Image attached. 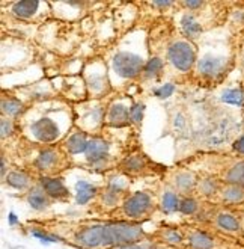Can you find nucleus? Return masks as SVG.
<instances>
[{
    "instance_id": "9d476101",
    "label": "nucleus",
    "mask_w": 244,
    "mask_h": 249,
    "mask_svg": "<svg viewBox=\"0 0 244 249\" xmlns=\"http://www.w3.org/2000/svg\"><path fill=\"white\" fill-rule=\"evenodd\" d=\"M107 98L86 100L73 105L74 107V127L84 131L89 136H99L104 131V118L109 106Z\"/></svg>"
},
{
    "instance_id": "39448f33",
    "label": "nucleus",
    "mask_w": 244,
    "mask_h": 249,
    "mask_svg": "<svg viewBox=\"0 0 244 249\" xmlns=\"http://www.w3.org/2000/svg\"><path fill=\"white\" fill-rule=\"evenodd\" d=\"M179 165L187 166L197 174L212 175L222 183L238 184L244 187V157L231 154H220V153H210V154H197L192 159H187Z\"/></svg>"
},
{
    "instance_id": "f3484780",
    "label": "nucleus",
    "mask_w": 244,
    "mask_h": 249,
    "mask_svg": "<svg viewBox=\"0 0 244 249\" xmlns=\"http://www.w3.org/2000/svg\"><path fill=\"white\" fill-rule=\"evenodd\" d=\"M199 174L187 166H174L167 168L163 174V181L167 183L178 195L182 198L185 196H195V190L197 184Z\"/></svg>"
},
{
    "instance_id": "e433bc0d",
    "label": "nucleus",
    "mask_w": 244,
    "mask_h": 249,
    "mask_svg": "<svg viewBox=\"0 0 244 249\" xmlns=\"http://www.w3.org/2000/svg\"><path fill=\"white\" fill-rule=\"evenodd\" d=\"M237 210H240V212H243V213H244V206H241V207H240V209H237Z\"/></svg>"
},
{
    "instance_id": "c9c22d12",
    "label": "nucleus",
    "mask_w": 244,
    "mask_h": 249,
    "mask_svg": "<svg viewBox=\"0 0 244 249\" xmlns=\"http://www.w3.org/2000/svg\"><path fill=\"white\" fill-rule=\"evenodd\" d=\"M241 224H243V243H244V213L241 212Z\"/></svg>"
},
{
    "instance_id": "f704fd0d",
    "label": "nucleus",
    "mask_w": 244,
    "mask_h": 249,
    "mask_svg": "<svg viewBox=\"0 0 244 249\" xmlns=\"http://www.w3.org/2000/svg\"><path fill=\"white\" fill-rule=\"evenodd\" d=\"M229 248H231V249H244V243H240V242H229Z\"/></svg>"
},
{
    "instance_id": "cd10ccee",
    "label": "nucleus",
    "mask_w": 244,
    "mask_h": 249,
    "mask_svg": "<svg viewBox=\"0 0 244 249\" xmlns=\"http://www.w3.org/2000/svg\"><path fill=\"white\" fill-rule=\"evenodd\" d=\"M26 107L27 106L17 95H14L12 92H8V95H6L3 92V95H2V116H6V118H11L14 121H18L20 116L24 113Z\"/></svg>"
},
{
    "instance_id": "412c9836",
    "label": "nucleus",
    "mask_w": 244,
    "mask_h": 249,
    "mask_svg": "<svg viewBox=\"0 0 244 249\" xmlns=\"http://www.w3.org/2000/svg\"><path fill=\"white\" fill-rule=\"evenodd\" d=\"M212 204L220 207L240 209L241 206H244V187L238 184L222 183Z\"/></svg>"
},
{
    "instance_id": "7ed1b4c3",
    "label": "nucleus",
    "mask_w": 244,
    "mask_h": 249,
    "mask_svg": "<svg viewBox=\"0 0 244 249\" xmlns=\"http://www.w3.org/2000/svg\"><path fill=\"white\" fill-rule=\"evenodd\" d=\"M197 59L192 80L202 86H217L237 68V36L205 34L199 38Z\"/></svg>"
},
{
    "instance_id": "7c9ffc66",
    "label": "nucleus",
    "mask_w": 244,
    "mask_h": 249,
    "mask_svg": "<svg viewBox=\"0 0 244 249\" xmlns=\"http://www.w3.org/2000/svg\"><path fill=\"white\" fill-rule=\"evenodd\" d=\"M237 68L244 83V34L237 35Z\"/></svg>"
},
{
    "instance_id": "4be33fe9",
    "label": "nucleus",
    "mask_w": 244,
    "mask_h": 249,
    "mask_svg": "<svg viewBox=\"0 0 244 249\" xmlns=\"http://www.w3.org/2000/svg\"><path fill=\"white\" fill-rule=\"evenodd\" d=\"M152 237L160 243L166 245L167 248L185 249V236L182 225H162L152 232Z\"/></svg>"
},
{
    "instance_id": "4468645a",
    "label": "nucleus",
    "mask_w": 244,
    "mask_h": 249,
    "mask_svg": "<svg viewBox=\"0 0 244 249\" xmlns=\"http://www.w3.org/2000/svg\"><path fill=\"white\" fill-rule=\"evenodd\" d=\"M167 168L159 166L155 162L142 151H133L130 154L124 156V159L119 162L116 171L124 174L125 177H148V175H159L164 174Z\"/></svg>"
},
{
    "instance_id": "2f4dec72",
    "label": "nucleus",
    "mask_w": 244,
    "mask_h": 249,
    "mask_svg": "<svg viewBox=\"0 0 244 249\" xmlns=\"http://www.w3.org/2000/svg\"><path fill=\"white\" fill-rule=\"evenodd\" d=\"M232 153L237 154V156L244 157V133L240 135V136L234 141V143H232Z\"/></svg>"
},
{
    "instance_id": "423d86ee",
    "label": "nucleus",
    "mask_w": 244,
    "mask_h": 249,
    "mask_svg": "<svg viewBox=\"0 0 244 249\" xmlns=\"http://www.w3.org/2000/svg\"><path fill=\"white\" fill-rule=\"evenodd\" d=\"M27 142V141H26ZM29 143V151L24 153V169H29L38 178H54L74 166L71 159L61 145H35Z\"/></svg>"
},
{
    "instance_id": "aec40b11",
    "label": "nucleus",
    "mask_w": 244,
    "mask_h": 249,
    "mask_svg": "<svg viewBox=\"0 0 244 249\" xmlns=\"http://www.w3.org/2000/svg\"><path fill=\"white\" fill-rule=\"evenodd\" d=\"M155 198H157V206H159V212L164 214H174L179 213V204H181V195H178L174 189H172L167 183L163 180L159 183L155 189Z\"/></svg>"
},
{
    "instance_id": "473e14b6",
    "label": "nucleus",
    "mask_w": 244,
    "mask_h": 249,
    "mask_svg": "<svg viewBox=\"0 0 244 249\" xmlns=\"http://www.w3.org/2000/svg\"><path fill=\"white\" fill-rule=\"evenodd\" d=\"M142 112H143V106H137L134 105V109H133V113H131V125L136 124L139 127V124L142 123Z\"/></svg>"
},
{
    "instance_id": "9b49d317",
    "label": "nucleus",
    "mask_w": 244,
    "mask_h": 249,
    "mask_svg": "<svg viewBox=\"0 0 244 249\" xmlns=\"http://www.w3.org/2000/svg\"><path fill=\"white\" fill-rule=\"evenodd\" d=\"M207 224L220 237L229 242L243 243V224H241L240 210L214 206L208 216Z\"/></svg>"
},
{
    "instance_id": "c756f323",
    "label": "nucleus",
    "mask_w": 244,
    "mask_h": 249,
    "mask_svg": "<svg viewBox=\"0 0 244 249\" xmlns=\"http://www.w3.org/2000/svg\"><path fill=\"white\" fill-rule=\"evenodd\" d=\"M0 130H2V145L6 142V139L9 141L14 135L17 133V121H14L11 118H6V116H2L0 118Z\"/></svg>"
},
{
    "instance_id": "5701e85b",
    "label": "nucleus",
    "mask_w": 244,
    "mask_h": 249,
    "mask_svg": "<svg viewBox=\"0 0 244 249\" xmlns=\"http://www.w3.org/2000/svg\"><path fill=\"white\" fill-rule=\"evenodd\" d=\"M88 141H89V135H86L84 131L74 127L59 145L74 162L76 159H79L84 153L86 146H88Z\"/></svg>"
},
{
    "instance_id": "ddd939ff",
    "label": "nucleus",
    "mask_w": 244,
    "mask_h": 249,
    "mask_svg": "<svg viewBox=\"0 0 244 249\" xmlns=\"http://www.w3.org/2000/svg\"><path fill=\"white\" fill-rule=\"evenodd\" d=\"M2 6H8V14L17 21L23 23H42L51 14L50 2L42 0H9L2 2Z\"/></svg>"
},
{
    "instance_id": "6ab92c4d",
    "label": "nucleus",
    "mask_w": 244,
    "mask_h": 249,
    "mask_svg": "<svg viewBox=\"0 0 244 249\" xmlns=\"http://www.w3.org/2000/svg\"><path fill=\"white\" fill-rule=\"evenodd\" d=\"M38 181H39V178L29 169L12 166V169L8 172L6 178L2 183L6 184L9 189H14V190H17V192L26 195Z\"/></svg>"
},
{
    "instance_id": "dca6fc26",
    "label": "nucleus",
    "mask_w": 244,
    "mask_h": 249,
    "mask_svg": "<svg viewBox=\"0 0 244 249\" xmlns=\"http://www.w3.org/2000/svg\"><path fill=\"white\" fill-rule=\"evenodd\" d=\"M134 109L133 98L124 94L118 95L109 101L104 118V128H127L131 125V113Z\"/></svg>"
},
{
    "instance_id": "b1692460",
    "label": "nucleus",
    "mask_w": 244,
    "mask_h": 249,
    "mask_svg": "<svg viewBox=\"0 0 244 249\" xmlns=\"http://www.w3.org/2000/svg\"><path fill=\"white\" fill-rule=\"evenodd\" d=\"M62 88L61 91L64 94L65 100L69 101H77V103H81V101L89 100L88 97V89H86V85L81 76H69L62 79Z\"/></svg>"
},
{
    "instance_id": "a211bd4d",
    "label": "nucleus",
    "mask_w": 244,
    "mask_h": 249,
    "mask_svg": "<svg viewBox=\"0 0 244 249\" xmlns=\"http://www.w3.org/2000/svg\"><path fill=\"white\" fill-rule=\"evenodd\" d=\"M128 195H130L128 186H122L116 181H109L104 187L98 189V194L94 198V204L101 212L110 214L122 206V202Z\"/></svg>"
},
{
    "instance_id": "6e6552de",
    "label": "nucleus",
    "mask_w": 244,
    "mask_h": 249,
    "mask_svg": "<svg viewBox=\"0 0 244 249\" xmlns=\"http://www.w3.org/2000/svg\"><path fill=\"white\" fill-rule=\"evenodd\" d=\"M119 146L103 135L89 136L88 146L84 153L74 160V166H80L91 171H110L116 169L124 159Z\"/></svg>"
},
{
    "instance_id": "bb28decb",
    "label": "nucleus",
    "mask_w": 244,
    "mask_h": 249,
    "mask_svg": "<svg viewBox=\"0 0 244 249\" xmlns=\"http://www.w3.org/2000/svg\"><path fill=\"white\" fill-rule=\"evenodd\" d=\"M39 183L44 187L47 195L57 202H66L71 198V194L68 187L64 183L62 177H54V178H39Z\"/></svg>"
},
{
    "instance_id": "0eeeda50",
    "label": "nucleus",
    "mask_w": 244,
    "mask_h": 249,
    "mask_svg": "<svg viewBox=\"0 0 244 249\" xmlns=\"http://www.w3.org/2000/svg\"><path fill=\"white\" fill-rule=\"evenodd\" d=\"M162 59L164 61V76L167 79L192 77L197 59V44L177 31L166 41Z\"/></svg>"
},
{
    "instance_id": "20e7f679",
    "label": "nucleus",
    "mask_w": 244,
    "mask_h": 249,
    "mask_svg": "<svg viewBox=\"0 0 244 249\" xmlns=\"http://www.w3.org/2000/svg\"><path fill=\"white\" fill-rule=\"evenodd\" d=\"M149 57L146 31L137 29L119 39L106 57L113 89H122L127 85L139 82Z\"/></svg>"
},
{
    "instance_id": "f8f14e48",
    "label": "nucleus",
    "mask_w": 244,
    "mask_h": 249,
    "mask_svg": "<svg viewBox=\"0 0 244 249\" xmlns=\"http://www.w3.org/2000/svg\"><path fill=\"white\" fill-rule=\"evenodd\" d=\"M81 77L88 89L89 100L107 98L113 91L106 59H101V57H95L86 62L81 70Z\"/></svg>"
},
{
    "instance_id": "2eb2a0df",
    "label": "nucleus",
    "mask_w": 244,
    "mask_h": 249,
    "mask_svg": "<svg viewBox=\"0 0 244 249\" xmlns=\"http://www.w3.org/2000/svg\"><path fill=\"white\" fill-rule=\"evenodd\" d=\"M185 236V249H231L229 240L220 237L211 228L197 225H182Z\"/></svg>"
},
{
    "instance_id": "1a4fd4ad",
    "label": "nucleus",
    "mask_w": 244,
    "mask_h": 249,
    "mask_svg": "<svg viewBox=\"0 0 244 249\" xmlns=\"http://www.w3.org/2000/svg\"><path fill=\"white\" fill-rule=\"evenodd\" d=\"M157 212H159V206H157L155 194L149 190H136L125 198L119 209L109 216L112 221L143 224L152 219Z\"/></svg>"
},
{
    "instance_id": "a878e982",
    "label": "nucleus",
    "mask_w": 244,
    "mask_h": 249,
    "mask_svg": "<svg viewBox=\"0 0 244 249\" xmlns=\"http://www.w3.org/2000/svg\"><path fill=\"white\" fill-rule=\"evenodd\" d=\"M24 199H26V202L29 204V206H31V209L35 210V212H46L53 206V202H54L47 195V192L44 190V187H42V184L39 181L24 195Z\"/></svg>"
},
{
    "instance_id": "c85d7f7f",
    "label": "nucleus",
    "mask_w": 244,
    "mask_h": 249,
    "mask_svg": "<svg viewBox=\"0 0 244 249\" xmlns=\"http://www.w3.org/2000/svg\"><path fill=\"white\" fill-rule=\"evenodd\" d=\"M113 249H170V248L160 243L159 240H155L154 237H149V239H145V240L133 242V243L122 245V246L113 248Z\"/></svg>"
},
{
    "instance_id": "f257e3e1",
    "label": "nucleus",
    "mask_w": 244,
    "mask_h": 249,
    "mask_svg": "<svg viewBox=\"0 0 244 249\" xmlns=\"http://www.w3.org/2000/svg\"><path fill=\"white\" fill-rule=\"evenodd\" d=\"M27 224L32 230L47 234L53 242L59 240L76 249H113L152 237V234L145 231L143 224L112 219H35Z\"/></svg>"
},
{
    "instance_id": "72a5a7b5",
    "label": "nucleus",
    "mask_w": 244,
    "mask_h": 249,
    "mask_svg": "<svg viewBox=\"0 0 244 249\" xmlns=\"http://www.w3.org/2000/svg\"><path fill=\"white\" fill-rule=\"evenodd\" d=\"M11 169H12V166H11V162H9V157L6 159V153L2 151V181L6 178V175H8V172Z\"/></svg>"
},
{
    "instance_id": "393cba45",
    "label": "nucleus",
    "mask_w": 244,
    "mask_h": 249,
    "mask_svg": "<svg viewBox=\"0 0 244 249\" xmlns=\"http://www.w3.org/2000/svg\"><path fill=\"white\" fill-rule=\"evenodd\" d=\"M220 184H222V181L217 180L216 177H212V175L199 174L196 190H195V196H197L199 199H202L205 202L212 204L214 199H216L219 189H220Z\"/></svg>"
},
{
    "instance_id": "f03ea898",
    "label": "nucleus",
    "mask_w": 244,
    "mask_h": 249,
    "mask_svg": "<svg viewBox=\"0 0 244 249\" xmlns=\"http://www.w3.org/2000/svg\"><path fill=\"white\" fill-rule=\"evenodd\" d=\"M20 136L35 145H59L74 128V107L64 97L29 105L17 121Z\"/></svg>"
}]
</instances>
